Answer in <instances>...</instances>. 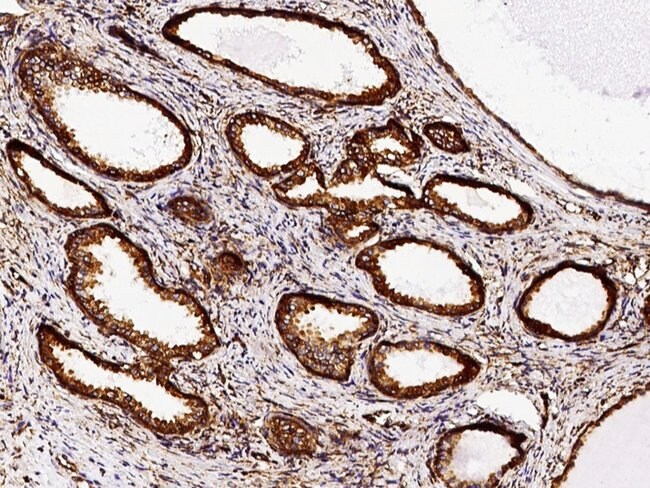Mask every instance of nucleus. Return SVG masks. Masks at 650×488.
I'll list each match as a JSON object with an SVG mask.
<instances>
[{
    "instance_id": "obj_1",
    "label": "nucleus",
    "mask_w": 650,
    "mask_h": 488,
    "mask_svg": "<svg viewBox=\"0 0 650 488\" xmlns=\"http://www.w3.org/2000/svg\"><path fill=\"white\" fill-rule=\"evenodd\" d=\"M376 314L361 305L308 294L283 298L277 326L285 343L310 372L346 379L360 344L375 334Z\"/></svg>"
},
{
    "instance_id": "obj_2",
    "label": "nucleus",
    "mask_w": 650,
    "mask_h": 488,
    "mask_svg": "<svg viewBox=\"0 0 650 488\" xmlns=\"http://www.w3.org/2000/svg\"><path fill=\"white\" fill-rule=\"evenodd\" d=\"M437 348L421 342H382L369 358V377L384 395L416 398L450 385L433 375L431 356Z\"/></svg>"
},
{
    "instance_id": "obj_3",
    "label": "nucleus",
    "mask_w": 650,
    "mask_h": 488,
    "mask_svg": "<svg viewBox=\"0 0 650 488\" xmlns=\"http://www.w3.org/2000/svg\"><path fill=\"white\" fill-rule=\"evenodd\" d=\"M272 443L287 453H308L315 448V437L303 423L286 418L273 419L269 428Z\"/></svg>"
}]
</instances>
